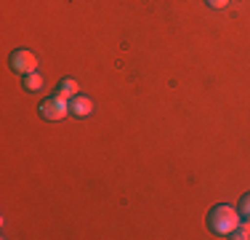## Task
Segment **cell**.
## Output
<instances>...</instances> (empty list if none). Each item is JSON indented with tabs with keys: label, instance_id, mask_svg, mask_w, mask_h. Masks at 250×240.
<instances>
[{
	"label": "cell",
	"instance_id": "cell-1",
	"mask_svg": "<svg viewBox=\"0 0 250 240\" xmlns=\"http://www.w3.org/2000/svg\"><path fill=\"white\" fill-rule=\"evenodd\" d=\"M240 221H242V214L237 211V208H231V206H216L210 211L208 224H210V230L216 232V235L231 238V232L240 227Z\"/></svg>",
	"mask_w": 250,
	"mask_h": 240
},
{
	"label": "cell",
	"instance_id": "cell-2",
	"mask_svg": "<svg viewBox=\"0 0 250 240\" xmlns=\"http://www.w3.org/2000/svg\"><path fill=\"white\" fill-rule=\"evenodd\" d=\"M72 112V107H69L67 99H62V96H51V99H45L43 104H40V115L45 120H64Z\"/></svg>",
	"mask_w": 250,
	"mask_h": 240
},
{
	"label": "cell",
	"instance_id": "cell-3",
	"mask_svg": "<svg viewBox=\"0 0 250 240\" xmlns=\"http://www.w3.org/2000/svg\"><path fill=\"white\" fill-rule=\"evenodd\" d=\"M11 70L19 72V75H29V72H38V56L32 51H14L11 53Z\"/></svg>",
	"mask_w": 250,
	"mask_h": 240
},
{
	"label": "cell",
	"instance_id": "cell-4",
	"mask_svg": "<svg viewBox=\"0 0 250 240\" xmlns=\"http://www.w3.org/2000/svg\"><path fill=\"white\" fill-rule=\"evenodd\" d=\"M69 107H72V115H77V118H88L93 112V101L83 94H77L75 99H69Z\"/></svg>",
	"mask_w": 250,
	"mask_h": 240
},
{
	"label": "cell",
	"instance_id": "cell-5",
	"mask_svg": "<svg viewBox=\"0 0 250 240\" xmlns=\"http://www.w3.org/2000/svg\"><path fill=\"white\" fill-rule=\"evenodd\" d=\"M62 99H75L77 94H80V86H77V80H72V77H67V80H62L59 83V91H56Z\"/></svg>",
	"mask_w": 250,
	"mask_h": 240
},
{
	"label": "cell",
	"instance_id": "cell-6",
	"mask_svg": "<svg viewBox=\"0 0 250 240\" xmlns=\"http://www.w3.org/2000/svg\"><path fill=\"white\" fill-rule=\"evenodd\" d=\"M24 88L27 91H40V88H43V75H40V72H29V75H24Z\"/></svg>",
	"mask_w": 250,
	"mask_h": 240
},
{
	"label": "cell",
	"instance_id": "cell-7",
	"mask_svg": "<svg viewBox=\"0 0 250 240\" xmlns=\"http://www.w3.org/2000/svg\"><path fill=\"white\" fill-rule=\"evenodd\" d=\"M231 238H237V240H248V238H250V219H248V216L240 221V227L231 232Z\"/></svg>",
	"mask_w": 250,
	"mask_h": 240
},
{
	"label": "cell",
	"instance_id": "cell-8",
	"mask_svg": "<svg viewBox=\"0 0 250 240\" xmlns=\"http://www.w3.org/2000/svg\"><path fill=\"white\" fill-rule=\"evenodd\" d=\"M240 214H242V216H248V219H250V192H248V195L240 200Z\"/></svg>",
	"mask_w": 250,
	"mask_h": 240
},
{
	"label": "cell",
	"instance_id": "cell-9",
	"mask_svg": "<svg viewBox=\"0 0 250 240\" xmlns=\"http://www.w3.org/2000/svg\"><path fill=\"white\" fill-rule=\"evenodd\" d=\"M210 8H224V5H229V0H205Z\"/></svg>",
	"mask_w": 250,
	"mask_h": 240
}]
</instances>
